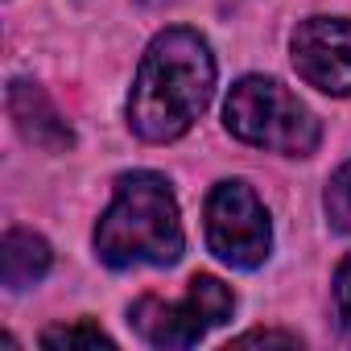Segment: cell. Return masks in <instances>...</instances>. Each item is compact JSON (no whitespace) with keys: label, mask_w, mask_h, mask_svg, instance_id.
<instances>
[{"label":"cell","mask_w":351,"mask_h":351,"mask_svg":"<svg viewBox=\"0 0 351 351\" xmlns=\"http://www.w3.org/2000/svg\"><path fill=\"white\" fill-rule=\"evenodd\" d=\"M9 116H13L17 132L29 145L46 149V153H66L75 145V132L62 120V112L54 108V99L29 79H13L9 83Z\"/></svg>","instance_id":"52a82bcc"},{"label":"cell","mask_w":351,"mask_h":351,"mask_svg":"<svg viewBox=\"0 0 351 351\" xmlns=\"http://www.w3.org/2000/svg\"><path fill=\"white\" fill-rule=\"evenodd\" d=\"M252 343H277V347H298L302 339L289 335V330H244L232 339V347H252Z\"/></svg>","instance_id":"7c38bea8"},{"label":"cell","mask_w":351,"mask_h":351,"mask_svg":"<svg viewBox=\"0 0 351 351\" xmlns=\"http://www.w3.org/2000/svg\"><path fill=\"white\" fill-rule=\"evenodd\" d=\"M322 207H326L330 228L351 236V161H343V165L330 173L326 195H322Z\"/></svg>","instance_id":"30bf717a"},{"label":"cell","mask_w":351,"mask_h":351,"mask_svg":"<svg viewBox=\"0 0 351 351\" xmlns=\"http://www.w3.org/2000/svg\"><path fill=\"white\" fill-rule=\"evenodd\" d=\"M293 71L322 95H351V21L310 17L289 38Z\"/></svg>","instance_id":"8992f818"},{"label":"cell","mask_w":351,"mask_h":351,"mask_svg":"<svg viewBox=\"0 0 351 351\" xmlns=\"http://www.w3.org/2000/svg\"><path fill=\"white\" fill-rule=\"evenodd\" d=\"M38 343L42 347H54V351H75V347H116V339L112 335H104L99 326H91V322H75V326H46L42 335H38Z\"/></svg>","instance_id":"9c48e42d"},{"label":"cell","mask_w":351,"mask_h":351,"mask_svg":"<svg viewBox=\"0 0 351 351\" xmlns=\"http://www.w3.org/2000/svg\"><path fill=\"white\" fill-rule=\"evenodd\" d=\"M223 124L236 141L285 157H310L322 141L318 116L277 79L244 75L223 104Z\"/></svg>","instance_id":"3957f363"},{"label":"cell","mask_w":351,"mask_h":351,"mask_svg":"<svg viewBox=\"0 0 351 351\" xmlns=\"http://www.w3.org/2000/svg\"><path fill=\"white\" fill-rule=\"evenodd\" d=\"M335 306H339V318H343V326L351 330V256L339 265V273H335Z\"/></svg>","instance_id":"8fae6325"},{"label":"cell","mask_w":351,"mask_h":351,"mask_svg":"<svg viewBox=\"0 0 351 351\" xmlns=\"http://www.w3.org/2000/svg\"><path fill=\"white\" fill-rule=\"evenodd\" d=\"M207 248L232 269H261L273 248V223L256 191L240 178L211 186L207 195Z\"/></svg>","instance_id":"5b68a950"},{"label":"cell","mask_w":351,"mask_h":351,"mask_svg":"<svg viewBox=\"0 0 351 351\" xmlns=\"http://www.w3.org/2000/svg\"><path fill=\"white\" fill-rule=\"evenodd\" d=\"M50 265H54V252L38 232H25V228L5 232V240H0V281H5V289L21 293L38 285L50 273Z\"/></svg>","instance_id":"ba28073f"},{"label":"cell","mask_w":351,"mask_h":351,"mask_svg":"<svg viewBox=\"0 0 351 351\" xmlns=\"http://www.w3.org/2000/svg\"><path fill=\"white\" fill-rule=\"evenodd\" d=\"M186 248L178 199L153 169H132L116 182L108 211L95 223V252L108 269L173 265Z\"/></svg>","instance_id":"7a4b0ae2"},{"label":"cell","mask_w":351,"mask_h":351,"mask_svg":"<svg viewBox=\"0 0 351 351\" xmlns=\"http://www.w3.org/2000/svg\"><path fill=\"white\" fill-rule=\"evenodd\" d=\"M232 310H236L232 289L219 277L199 273V277H191V289L182 302H161L153 293L136 298L128 310V322L149 347L182 351V347H195L211 326H223L232 318Z\"/></svg>","instance_id":"277c9868"},{"label":"cell","mask_w":351,"mask_h":351,"mask_svg":"<svg viewBox=\"0 0 351 351\" xmlns=\"http://www.w3.org/2000/svg\"><path fill=\"white\" fill-rule=\"evenodd\" d=\"M215 95V54L199 29H161L141 54L128 91V128L149 145H169L195 128Z\"/></svg>","instance_id":"6da1fadb"}]
</instances>
